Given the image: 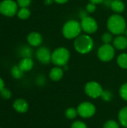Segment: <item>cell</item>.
Returning <instances> with one entry per match:
<instances>
[{
    "label": "cell",
    "mask_w": 127,
    "mask_h": 128,
    "mask_svg": "<svg viewBox=\"0 0 127 128\" xmlns=\"http://www.w3.org/2000/svg\"><path fill=\"white\" fill-rule=\"evenodd\" d=\"M109 32L114 35H120L125 34L127 29V21L125 18L118 14H113L111 15L106 22Z\"/></svg>",
    "instance_id": "1"
},
{
    "label": "cell",
    "mask_w": 127,
    "mask_h": 128,
    "mask_svg": "<svg viewBox=\"0 0 127 128\" xmlns=\"http://www.w3.org/2000/svg\"><path fill=\"white\" fill-rule=\"evenodd\" d=\"M73 46L76 51L82 55L88 54L91 52L94 46L93 38L88 34H83L74 39Z\"/></svg>",
    "instance_id": "2"
},
{
    "label": "cell",
    "mask_w": 127,
    "mask_h": 128,
    "mask_svg": "<svg viewBox=\"0 0 127 128\" xmlns=\"http://www.w3.org/2000/svg\"><path fill=\"white\" fill-rule=\"evenodd\" d=\"M82 27L80 22L76 20H69L64 22L62 27V34L68 40L76 39L81 34Z\"/></svg>",
    "instance_id": "3"
},
{
    "label": "cell",
    "mask_w": 127,
    "mask_h": 128,
    "mask_svg": "<svg viewBox=\"0 0 127 128\" xmlns=\"http://www.w3.org/2000/svg\"><path fill=\"white\" fill-rule=\"evenodd\" d=\"M70 58V52L67 48L64 46L58 47L53 52H52L51 62L55 66L63 68L64 66L67 64Z\"/></svg>",
    "instance_id": "4"
},
{
    "label": "cell",
    "mask_w": 127,
    "mask_h": 128,
    "mask_svg": "<svg viewBox=\"0 0 127 128\" xmlns=\"http://www.w3.org/2000/svg\"><path fill=\"white\" fill-rule=\"evenodd\" d=\"M115 56V48L112 44H103L97 50V57L103 62H109Z\"/></svg>",
    "instance_id": "5"
},
{
    "label": "cell",
    "mask_w": 127,
    "mask_h": 128,
    "mask_svg": "<svg viewBox=\"0 0 127 128\" xmlns=\"http://www.w3.org/2000/svg\"><path fill=\"white\" fill-rule=\"evenodd\" d=\"M19 6L14 0H2L0 2V14L7 17H13L16 15Z\"/></svg>",
    "instance_id": "6"
},
{
    "label": "cell",
    "mask_w": 127,
    "mask_h": 128,
    "mask_svg": "<svg viewBox=\"0 0 127 128\" xmlns=\"http://www.w3.org/2000/svg\"><path fill=\"white\" fill-rule=\"evenodd\" d=\"M76 109L79 116L85 119L92 118L97 112V108L94 104L88 101L82 102L79 104Z\"/></svg>",
    "instance_id": "7"
},
{
    "label": "cell",
    "mask_w": 127,
    "mask_h": 128,
    "mask_svg": "<svg viewBox=\"0 0 127 128\" xmlns=\"http://www.w3.org/2000/svg\"><path fill=\"white\" fill-rule=\"evenodd\" d=\"M103 92V88L100 83L97 81H89L85 86V92L89 98H100Z\"/></svg>",
    "instance_id": "8"
},
{
    "label": "cell",
    "mask_w": 127,
    "mask_h": 128,
    "mask_svg": "<svg viewBox=\"0 0 127 128\" xmlns=\"http://www.w3.org/2000/svg\"><path fill=\"white\" fill-rule=\"evenodd\" d=\"M80 24L82 30L88 34H94L98 30V22L92 16H87L85 18L82 19L80 21Z\"/></svg>",
    "instance_id": "9"
},
{
    "label": "cell",
    "mask_w": 127,
    "mask_h": 128,
    "mask_svg": "<svg viewBox=\"0 0 127 128\" xmlns=\"http://www.w3.org/2000/svg\"><path fill=\"white\" fill-rule=\"evenodd\" d=\"M36 58L43 64H48L51 62L52 52L46 46H40L36 51Z\"/></svg>",
    "instance_id": "10"
},
{
    "label": "cell",
    "mask_w": 127,
    "mask_h": 128,
    "mask_svg": "<svg viewBox=\"0 0 127 128\" xmlns=\"http://www.w3.org/2000/svg\"><path fill=\"white\" fill-rule=\"evenodd\" d=\"M27 42L30 46H40L43 42V37L40 33L37 32H31L27 35Z\"/></svg>",
    "instance_id": "11"
},
{
    "label": "cell",
    "mask_w": 127,
    "mask_h": 128,
    "mask_svg": "<svg viewBox=\"0 0 127 128\" xmlns=\"http://www.w3.org/2000/svg\"><path fill=\"white\" fill-rule=\"evenodd\" d=\"M113 46L118 50H124L127 48V37L124 34L116 35L112 42Z\"/></svg>",
    "instance_id": "12"
},
{
    "label": "cell",
    "mask_w": 127,
    "mask_h": 128,
    "mask_svg": "<svg viewBox=\"0 0 127 128\" xmlns=\"http://www.w3.org/2000/svg\"><path fill=\"white\" fill-rule=\"evenodd\" d=\"M49 79L53 82L60 81L64 76V69L61 67L55 66L52 68L49 73Z\"/></svg>",
    "instance_id": "13"
},
{
    "label": "cell",
    "mask_w": 127,
    "mask_h": 128,
    "mask_svg": "<svg viewBox=\"0 0 127 128\" xmlns=\"http://www.w3.org/2000/svg\"><path fill=\"white\" fill-rule=\"evenodd\" d=\"M13 109L19 113H25L28 110V104L25 99L19 98L13 102Z\"/></svg>",
    "instance_id": "14"
},
{
    "label": "cell",
    "mask_w": 127,
    "mask_h": 128,
    "mask_svg": "<svg viewBox=\"0 0 127 128\" xmlns=\"http://www.w3.org/2000/svg\"><path fill=\"white\" fill-rule=\"evenodd\" d=\"M110 8L113 12H115V14H121L125 10L126 5L122 0H113L111 4Z\"/></svg>",
    "instance_id": "15"
},
{
    "label": "cell",
    "mask_w": 127,
    "mask_h": 128,
    "mask_svg": "<svg viewBox=\"0 0 127 128\" xmlns=\"http://www.w3.org/2000/svg\"><path fill=\"white\" fill-rule=\"evenodd\" d=\"M18 65L24 72H28L34 67V61L31 58H22Z\"/></svg>",
    "instance_id": "16"
},
{
    "label": "cell",
    "mask_w": 127,
    "mask_h": 128,
    "mask_svg": "<svg viewBox=\"0 0 127 128\" xmlns=\"http://www.w3.org/2000/svg\"><path fill=\"white\" fill-rule=\"evenodd\" d=\"M118 118L119 124L122 127L127 128V106L120 110L118 115Z\"/></svg>",
    "instance_id": "17"
},
{
    "label": "cell",
    "mask_w": 127,
    "mask_h": 128,
    "mask_svg": "<svg viewBox=\"0 0 127 128\" xmlns=\"http://www.w3.org/2000/svg\"><path fill=\"white\" fill-rule=\"evenodd\" d=\"M16 16L19 20H28L31 16V10L28 8H19L16 14Z\"/></svg>",
    "instance_id": "18"
},
{
    "label": "cell",
    "mask_w": 127,
    "mask_h": 128,
    "mask_svg": "<svg viewBox=\"0 0 127 128\" xmlns=\"http://www.w3.org/2000/svg\"><path fill=\"white\" fill-rule=\"evenodd\" d=\"M117 64L122 69H127V53H121L117 58Z\"/></svg>",
    "instance_id": "19"
},
{
    "label": "cell",
    "mask_w": 127,
    "mask_h": 128,
    "mask_svg": "<svg viewBox=\"0 0 127 128\" xmlns=\"http://www.w3.org/2000/svg\"><path fill=\"white\" fill-rule=\"evenodd\" d=\"M19 56L22 58H31L33 51L28 46H22L19 50Z\"/></svg>",
    "instance_id": "20"
},
{
    "label": "cell",
    "mask_w": 127,
    "mask_h": 128,
    "mask_svg": "<svg viewBox=\"0 0 127 128\" xmlns=\"http://www.w3.org/2000/svg\"><path fill=\"white\" fill-rule=\"evenodd\" d=\"M10 73H11L12 76L14 79L19 80V79H20V78H22L23 76V74H24L25 72L19 68V65H14V66L12 67Z\"/></svg>",
    "instance_id": "21"
},
{
    "label": "cell",
    "mask_w": 127,
    "mask_h": 128,
    "mask_svg": "<svg viewBox=\"0 0 127 128\" xmlns=\"http://www.w3.org/2000/svg\"><path fill=\"white\" fill-rule=\"evenodd\" d=\"M78 111H77V109L74 108V107H69L67 108L65 112H64V116L65 117L67 118V119H70V120H73V119H75L77 116H78Z\"/></svg>",
    "instance_id": "22"
},
{
    "label": "cell",
    "mask_w": 127,
    "mask_h": 128,
    "mask_svg": "<svg viewBox=\"0 0 127 128\" xmlns=\"http://www.w3.org/2000/svg\"><path fill=\"white\" fill-rule=\"evenodd\" d=\"M114 34L112 33H111L110 32H106L105 33L103 34L102 37H101V39H102V41L103 42V44H112L113 42V40H114Z\"/></svg>",
    "instance_id": "23"
},
{
    "label": "cell",
    "mask_w": 127,
    "mask_h": 128,
    "mask_svg": "<svg viewBox=\"0 0 127 128\" xmlns=\"http://www.w3.org/2000/svg\"><path fill=\"white\" fill-rule=\"evenodd\" d=\"M100 98H102L103 100L106 101V102H109L113 98V94L110 90H103V94H102Z\"/></svg>",
    "instance_id": "24"
},
{
    "label": "cell",
    "mask_w": 127,
    "mask_h": 128,
    "mask_svg": "<svg viewBox=\"0 0 127 128\" xmlns=\"http://www.w3.org/2000/svg\"><path fill=\"white\" fill-rule=\"evenodd\" d=\"M119 94L121 96V98L127 101V82L124 83L119 89Z\"/></svg>",
    "instance_id": "25"
},
{
    "label": "cell",
    "mask_w": 127,
    "mask_h": 128,
    "mask_svg": "<svg viewBox=\"0 0 127 128\" xmlns=\"http://www.w3.org/2000/svg\"><path fill=\"white\" fill-rule=\"evenodd\" d=\"M120 125L119 122L115 120H108L104 123L103 128H120Z\"/></svg>",
    "instance_id": "26"
},
{
    "label": "cell",
    "mask_w": 127,
    "mask_h": 128,
    "mask_svg": "<svg viewBox=\"0 0 127 128\" xmlns=\"http://www.w3.org/2000/svg\"><path fill=\"white\" fill-rule=\"evenodd\" d=\"M0 94L1 96V98L3 99H5V100L10 99L11 98V92H10V91L9 89L6 88H4L0 92Z\"/></svg>",
    "instance_id": "27"
},
{
    "label": "cell",
    "mask_w": 127,
    "mask_h": 128,
    "mask_svg": "<svg viewBox=\"0 0 127 128\" xmlns=\"http://www.w3.org/2000/svg\"><path fill=\"white\" fill-rule=\"evenodd\" d=\"M19 8H28L31 4V0H16Z\"/></svg>",
    "instance_id": "28"
},
{
    "label": "cell",
    "mask_w": 127,
    "mask_h": 128,
    "mask_svg": "<svg viewBox=\"0 0 127 128\" xmlns=\"http://www.w3.org/2000/svg\"><path fill=\"white\" fill-rule=\"evenodd\" d=\"M85 10L89 14H92V13H94L95 10H97V4H94V3H92V2H88L85 7Z\"/></svg>",
    "instance_id": "29"
},
{
    "label": "cell",
    "mask_w": 127,
    "mask_h": 128,
    "mask_svg": "<svg viewBox=\"0 0 127 128\" xmlns=\"http://www.w3.org/2000/svg\"><path fill=\"white\" fill-rule=\"evenodd\" d=\"M70 128H88L87 124L82 121H75L71 124Z\"/></svg>",
    "instance_id": "30"
},
{
    "label": "cell",
    "mask_w": 127,
    "mask_h": 128,
    "mask_svg": "<svg viewBox=\"0 0 127 128\" xmlns=\"http://www.w3.org/2000/svg\"><path fill=\"white\" fill-rule=\"evenodd\" d=\"M36 82H37V83L39 86H43L44 83H45V82H46V79H45V77L43 75H39L37 77Z\"/></svg>",
    "instance_id": "31"
},
{
    "label": "cell",
    "mask_w": 127,
    "mask_h": 128,
    "mask_svg": "<svg viewBox=\"0 0 127 128\" xmlns=\"http://www.w3.org/2000/svg\"><path fill=\"white\" fill-rule=\"evenodd\" d=\"M87 16H88V12L86 11V10H81L79 13V16L80 17L81 20L85 18Z\"/></svg>",
    "instance_id": "32"
},
{
    "label": "cell",
    "mask_w": 127,
    "mask_h": 128,
    "mask_svg": "<svg viewBox=\"0 0 127 128\" xmlns=\"http://www.w3.org/2000/svg\"><path fill=\"white\" fill-rule=\"evenodd\" d=\"M53 1H54V2L59 4H65L69 2V0H53Z\"/></svg>",
    "instance_id": "33"
},
{
    "label": "cell",
    "mask_w": 127,
    "mask_h": 128,
    "mask_svg": "<svg viewBox=\"0 0 127 128\" xmlns=\"http://www.w3.org/2000/svg\"><path fill=\"white\" fill-rule=\"evenodd\" d=\"M90 2H92V3H94L96 4H102L103 3L104 0H88Z\"/></svg>",
    "instance_id": "34"
},
{
    "label": "cell",
    "mask_w": 127,
    "mask_h": 128,
    "mask_svg": "<svg viewBox=\"0 0 127 128\" xmlns=\"http://www.w3.org/2000/svg\"><path fill=\"white\" fill-rule=\"evenodd\" d=\"M112 1H113V0H104L103 4H104L106 7H109V8H110V6H111V4H112Z\"/></svg>",
    "instance_id": "35"
},
{
    "label": "cell",
    "mask_w": 127,
    "mask_h": 128,
    "mask_svg": "<svg viewBox=\"0 0 127 128\" xmlns=\"http://www.w3.org/2000/svg\"><path fill=\"white\" fill-rule=\"evenodd\" d=\"M4 88V80L0 77V92Z\"/></svg>",
    "instance_id": "36"
},
{
    "label": "cell",
    "mask_w": 127,
    "mask_h": 128,
    "mask_svg": "<svg viewBox=\"0 0 127 128\" xmlns=\"http://www.w3.org/2000/svg\"><path fill=\"white\" fill-rule=\"evenodd\" d=\"M53 2H54L53 0H44V4H45L46 5H47V6L51 5Z\"/></svg>",
    "instance_id": "37"
},
{
    "label": "cell",
    "mask_w": 127,
    "mask_h": 128,
    "mask_svg": "<svg viewBox=\"0 0 127 128\" xmlns=\"http://www.w3.org/2000/svg\"><path fill=\"white\" fill-rule=\"evenodd\" d=\"M125 35L127 37V29H126V32H125Z\"/></svg>",
    "instance_id": "38"
},
{
    "label": "cell",
    "mask_w": 127,
    "mask_h": 128,
    "mask_svg": "<svg viewBox=\"0 0 127 128\" xmlns=\"http://www.w3.org/2000/svg\"></svg>",
    "instance_id": "39"
}]
</instances>
